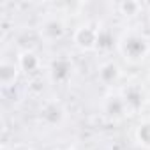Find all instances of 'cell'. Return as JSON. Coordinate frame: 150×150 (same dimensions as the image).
<instances>
[{
  "mask_svg": "<svg viewBox=\"0 0 150 150\" xmlns=\"http://www.w3.org/2000/svg\"><path fill=\"white\" fill-rule=\"evenodd\" d=\"M21 67L25 71H35V67H37V57L32 55V53H25L21 57Z\"/></svg>",
  "mask_w": 150,
  "mask_h": 150,
  "instance_id": "cell-7",
  "label": "cell"
},
{
  "mask_svg": "<svg viewBox=\"0 0 150 150\" xmlns=\"http://www.w3.org/2000/svg\"><path fill=\"white\" fill-rule=\"evenodd\" d=\"M148 51V42L145 37L138 35V34H132V35H127L125 41H124V53L132 58V60H139L146 55Z\"/></svg>",
  "mask_w": 150,
  "mask_h": 150,
  "instance_id": "cell-1",
  "label": "cell"
},
{
  "mask_svg": "<svg viewBox=\"0 0 150 150\" xmlns=\"http://www.w3.org/2000/svg\"><path fill=\"white\" fill-rule=\"evenodd\" d=\"M62 32H64V27H62V23L57 21V20H53V21H50V23L44 25V34H48V35L53 37V39H55V37H60Z\"/></svg>",
  "mask_w": 150,
  "mask_h": 150,
  "instance_id": "cell-4",
  "label": "cell"
},
{
  "mask_svg": "<svg viewBox=\"0 0 150 150\" xmlns=\"http://www.w3.org/2000/svg\"><path fill=\"white\" fill-rule=\"evenodd\" d=\"M16 74H18V67L14 64L4 62L2 67H0V81H2L4 85H9L11 81L16 80Z\"/></svg>",
  "mask_w": 150,
  "mask_h": 150,
  "instance_id": "cell-3",
  "label": "cell"
},
{
  "mask_svg": "<svg viewBox=\"0 0 150 150\" xmlns=\"http://www.w3.org/2000/svg\"><path fill=\"white\" fill-rule=\"evenodd\" d=\"M136 136H138V139H139L143 145L150 146V122L141 124V125L138 127V131H136Z\"/></svg>",
  "mask_w": 150,
  "mask_h": 150,
  "instance_id": "cell-5",
  "label": "cell"
},
{
  "mask_svg": "<svg viewBox=\"0 0 150 150\" xmlns=\"http://www.w3.org/2000/svg\"><path fill=\"white\" fill-rule=\"evenodd\" d=\"M97 39H99V32L94 30L92 27H81L76 32V42L81 48H92V46H96Z\"/></svg>",
  "mask_w": 150,
  "mask_h": 150,
  "instance_id": "cell-2",
  "label": "cell"
},
{
  "mask_svg": "<svg viewBox=\"0 0 150 150\" xmlns=\"http://www.w3.org/2000/svg\"><path fill=\"white\" fill-rule=\"evenodd\" d=\"M117 76H118V67L115 64H108L101 71V78L104 81H113V80H117Z\"/></svg>",
  "mask_w": 150,
  "mask_h": 150,
  "instance_id": "cell-6",
  "label": "cell"
}]
</instances>
